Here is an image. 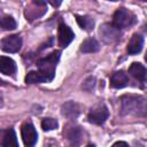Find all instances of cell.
Here are the masks:
<instances>
[{
	"label": "cell",
	"instance_id": "cell-10",
	"mask_svg": "<svg viewBox=\"0 0 147 147\" xmlns=\"http://www.w3.org/2000/svg\"><path fill=\"white\" fill-rule=\"evenodd\" d=\"M53 78L48 75H46L45 72L37 70V71H30L26 77H25V82L29 84H36V83H47L51 82Z\"/></svg>",
	"mask_w": 147,
	"mask_h": 147
},
{
	"label": "cell",
	"instance_id": "cell-1",
	"mask_svg": "<svg viewBox=\"0 0 147 147\" xmlns=\"http://www.w3.org/2000/svg\"><path fill=\"white\" fill-rule=\"evenodd\" d=\"M121 105L123 115L147 117V100L140 95H124Z\"/></svg>",
	"mask_w": 147,
	"mask_h": 147
},
{
	"label": "cell",
	"instance_id": "cell-9",
	"mask_svg": "<svg viewBox=\"0 0 147 147\" xmlns=\"http://www.w3.org/2000/svg\"><path fill=\"white\" fill-rule=\"evenodd\" d=\"M127 84H129V77L123 70L115 71L110 77V85L115 88L125 87Z\"/></svg>",
	"mask_w": 147,
	"mask_h": 147
},
{
	"label": "cell",
	"instance_id": "cell-6",
	"mask_svg": "<svg viewBox=\"0 0 147 147\" xmlns=\"http://www.w3.org/2000/svg\"><path fill=\"white\" fill-rule=\"evenodd\" d=\"M21 134H22V139H23L25 147H33L36 145L38 134H37L34 126L31 123H25L22 125Z\"/></svg>",
	"mask_w": 147,
	"mask_h": 147
},
{
	"label": "cell",
	"instance_id": "cell-22",
	"mask_svg": "<svg viewBox=\"0 0 147 147\" xmlns=\"http://www.w3.org/2000/svg\"><path fill=\"white\" fill-rule=\"evenodd\" d=\"M86 147H95V146H94V145H91V144H90V145H87Z\"/></svg>",
	"mask_w": 147,
	"mask_h": 147
},
{
	"label": "cell",
	"instance_id": "cell-8",
	"mask_svg": "<svg viewBox=\"0 0 147 147\" xmlns=\"http://www.w3.org/2000/svg\"><path fill=\"white\" fill-rule=\"evenodd\" d=\"M100 34L106 41H114L119 37V30L113 24H103L100 28Z\"/></svg>",
	"mask_w": 147,
	"mask_h": 147
},
{
	"label": "cell",
	"instance_id": "cell-20",
	"mask_svg": "<svg viewBox=\"0 0 147 147\" xmlns=\"http://www.w3.org/2000/svg\"><path fill=\"white\" fill-rule=\"evenodd\" d=\"M111 147H129V145L126 142H124V141H117Z\"/></svg>",
	"mask_w": 147,
	"mask_h": 147
},
{
	"label": "cell",
	"instance_id": "cell-19",
	"mask_svg": "<svg viewBox=\"0 0 147 147\" xmlns=\"http://www.w3.org/2000/svg\"><path fill=\"white\" fill-rule=\"evenodd\" d=\"M57 121L54 119V118H44L42 122H41V127L45 130V131H51V130H54L57 127Z\"/></svg>",
	"mask_w": 147,
	"mask_h": 147
},
{
	"label": "cell",
	"instance_id": "cell-15",
	"mask_svg": "<svg viewBox=\"0 0 147 147\" xmlns=\"http://www.w3.org/2000/svg\"><path fill=\"white\" fill-rule=\"evenodd\" d=\"M2 146L3 147H18L17 138L13 129H8L5 132L3 138H2Z\"/></svg>",
	"mask_w": 147,
	"mask_h": 147
},
{
	"label": "cell",
	"instance_id": "cell-16",
	"mask_svg": "<svg viewBox=\"0 0 147 147\" xmlns=\"http://www.w3.org/2000/svg\"><path fill=\"white\" fill-rule=\"evenodd\" d=\"M99 42L94 38H87L82 42L80 51L83 53H94L99 49Z\"/></svg>",
	"mask_w": 147,
	"mask_h": 147
},
{
	"label": "cell",
	"instance_id": "cell-2",
	"mask_svg": "<svg viewBox=\"0 0 147 147\" xmlns=\"http://www.w3.org/2000/svg\"><path fill=\"white\" fill-rule=\"evenodd\" d=\"M136 22V16L132 11H130L126 8H119L115 11L113 16V25L115 28L119 29H125L131 26Z\"/></svg>",
	"mask_w": 147,
	"mask_h": 147
},
{
	"label": "cell",
	"instance_id": "cell-12",
	"mask_svg": "<svg viewBox=\"0 0 147 147\" xmlns=\"http://www.w3.org/2000/svg\"><path fill=\"white\" fill-rule=\"evenodd\" d=\"M0 71L3 75L11 76L16 72V63L10 57L1 56L0 57Z\"/></svg>",
	"mask_w": 147,
	"mask_h": 147
},
{
	"label": "cell",
	"instance_id": "cell-18",
	"mask_svg": "<svg viewBox=\"0 0 147 147\" xmlns=\"http://www.w3.org/2000/svg\"><path fill=\"white\" fill-rule=\"evenodd\" d=\"M1 26L3 30H14L16 28V22L11 16H3L1 20Z\"/></svg>",
	"mask_w": 147,
	"mask_h": 147
},
{
	"label": "cell",
	"instance_id": "cell-17",
	"mask_svg": "<svg viewBox=\"0 0 147 147\" xmlns=\"http://www.w3.org/2000/svg\"><path fill=\"white\" fill-rule=\"evenodd\" d=\"M76 20H77V23L79 24V26L82 29H85V30H88V31L93 29L94 22L91 17H88V16H76Z\"/></svg>",
	"mask_w": 147,
	"mask_h": 147
},
{
	"label": "cell",
	"instance_id": "cell-7",
	"mask_svg": "<svg viewBox=\"0 0 147 147\" xmlns=\"http://www.w3.org/2000/svg\"><path fill=\"white\" fill-rule=\"evenodd\" d=\"M74 37H75V34L68 25H65L63 23L60 24V26H59V44H60V46L67 47L72 41Z\"/></svg>",
	"mask_w": 147,
	"mask_h": 147
},
{
	"label": "cell",
	"instance_id": "cell-5",
	"mask_svg": "<svg viewBox=\"0 0 147 147\" xmlns=\"http://www.w3.org/2000/svg\"><path fill=\"white\" fill-rule=\"evenodd\" d=\"M22 39L18 34H10L1 40V49L7 53H16L21 49Z\"/></svg>",
	"mask_w": 147,
	"mask_h": 147
},
{
	"label": "cell",
	"instance_id": "cell-13",
	"mask_svg": "<svg viewBox=\"0 0 147 147\" xmlns=\"http://www.w3.org/2000/svg\"><path fill=\"white\" fill-rule=\"evenodd\" d=\"M129 74L133 78H136L137 80H140V82H144L146 79V76H147V71H146L145 67L141 63H138V62H133L130 65Z\"/></svg>",
	"mask_w": 147,
	"mask_h": 147
},
{
	"label": "cell",
	"instance_id": "cell-21",
	"mask_svg": "<svg viewBox=\"0 0 147 147\" xmlns=\"http://www.w3.org/2000/svg\"><path fill=\"white\" fill-rule=\"evenodd\" d=\"M51 3H52V5H53V6H59V5H60V3H61V2H60V1H59V2H51Z\"/></svg>",
	"mask_w": 147,
	"mask_h": 147
},
{
	"label": "cell",
	"instance_id": "cell-11",
	"mask_svg": "<svg viewBox=\"0 0 147 147\" xmlns=\"http://www.w3.org/2000/svg\"><path fill=\"white\" fill-rule=\"evenodd\" d=\"M142 45H144V38L138 34V33H134L130 40H129V44H127V52L129 54H138L141 49H142Z\"/></svg>",
	"mask_w": 147,
	"mask_h": 147
},
{
	"label": "cell",
	"instance_id": "cell-4",
	"mask_svg": "<svg viewBox=\"0 0 147 147\" xmlns=\"http://www.w3.org/2000/svg\"><path fill=\"white\" fill-rule=\"evenodd\" d=\"M108 115H109V113H108L107 107L103 103H100L91 109V111L87 115V118L91 123L101 125L106 122V119L108 118Z\"/></svg>",
	"mask_w": 147,
	"mask_h": 147
},
{
	"label": "cell",
	"instance_id": "cell-14",
	"mask_svg": "<svg viewBox=\"0 0 147 147\" xmlns=\"http://www.w3.org/2000/svg\"><path fill=\"white\" fill-rule=\"evenodd\" d=\"M62 114L68 118H76L79 114V107L77 103H75L72 101L67 102L62 107Z\"/></svg>",
	"mask_w": 147,
	"mask_h": 147
},
{
	"label": "cell",
	"instance_id": "cell-3",
	"mask_svg": "<svg viewBox=\"0 0 147 147\" xmlns=\"http://www.w3.org/2000/svg\"><path fill=\"white\" fill-rule=\"evenodd\" d=\"M60 51H54L53 53H51L49 55H47L46 57H42L40 60H38L37 65H38V70L45 72L46 75L51 76L52 78H54L55 75V67L56 63L60 60Z\"/></svg>",
	"mask_w": 147,
	"mask_h": 147
},
{
	"label": "cell",
	"instance_id": "cell-23",
	"mask_svg": "<svg viewBox=\"0 0 147 147\" xmlns=\"http://www.w3.org/2000/svg\"><path fill=\"white\" fill-rule=\"evenodd\" d=\"M145 60L147 61V53H146V56H145Z\"/></svg>",
	"mask_w": 147,
	"mask_h": 147
}]
</instances>
